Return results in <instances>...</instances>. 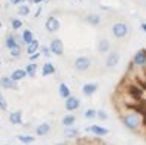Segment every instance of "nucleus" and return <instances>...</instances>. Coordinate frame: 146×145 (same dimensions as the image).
I'll use <instances>...</instances> for the list:
<instances>
[{
	"label": "nucleus",
	"mask_w": 146,
	"mask_h": 145,
	"mask_svg": "<svg viewBox=\"0 0 146 145\" xmlns=\"http://www.w3.org/2000/svg\"><path fill=\"white\" fill-rule=\"evenodd\" d=\"M120 121L122 124L126 127L129 131H140L145 125V118L137 107H126L125 110L120 113Z\"/></svg>",
	"instance_id": "f257e3e1"
},
{
	"label": "nucleus",
	"mask_w": 146,
	"mask_h": 145,
	"mask_svg": "<svg viewBox=\"0 0 146 145\" xmlns=\"http://www.w3.org/2000/svg\"><path fill=\"white\" fill-rule=\"evenodd\" d=\"M111 34L114 38L117 40H123L129 35V25L126 21H116L111 26Z\"/></svg>",
	"instance_id": "f03ea898"
},
{
	"label": "nucleus",
	"mask_w": 146,
	"mask_h": 145,
	"mask_svg": "<svg viewBox=\"0 0 146 145\" xmlns=\"http://www.w3.org/2000/svg\"><path fill=\"white\" fill-rule=\"evenodd\" d=\"M73 67H75V70L78 72H87L90 70L91 67V58L90 57H85V55H79L75 58V61H73Z\"/></svg>",
	"instance_id": "7ed1b4c3"
},
{
	"label": "nucleus",
	"mask_w": 146,
	"mask_h": 145,
	"mask_svg": "<svg viewBox=\"0 0 146 145\" xmlns=\"http://www.w3.org/2000/svg\"><path fill=\"white\" fill-rule=\"evenodd\" d=\"M131 64L135 69H145L146 67V49H140V51H137L134 53V57L131 60Z\"/></svg>",
	"instance_id": "20e7f679"
},
{
	"label": "nucleus",
	"mask_w": 146,
	"mask_h": 145,
	"mask_svg": "<svg viewBox=\"0 0 146 145\" xmlns=\"http://www.w3.org/2000/svg\"><path fill=\"white\" fill-rule=\"evenodd\" d=\"M3 43H5V47H6L8 51H12V49H15L18 46H23L21 41H20V37H18L14 31L5 35V41Z\"/></svg>",
	"instance_id": "39448f33"
},
{
	"label": "nucleus",
	"mask_w": 146,
	"mask_h": 145,
	"mask_svg": "<svg viewBox=\"0 0 146 145\" xmlns=\"http://www.w3.org/2000/svg\"><path fill=\"white\" fill-rule=\"evenodd\" d=\"M44 28L49 34H55L61 29V21H59L55 15H49L46 19V23H44Z\"/></svg>",
	"instance_id": "423d86ee"
},
{
	"label": "nucleus",
	"mask_w": 146,
	"mask_h": 145,
	"mask_svg": "<svg viewBox=\"0 0 146 145\" xmlns=\"http://www.w3.org/2000/svg\"><path fill=\"white\" fill-rule=\"evenodd\" d=\"M49 47H50L52 55H56V57L64 55V43L61 41V38H52L49 43Z\"/></svg>",
	"instance_id": "0eeeda50"
},
{
	"label": "nucleus",
	"mask_w": 146,
	"mask_h": 145,
	"mask_svg": "<svg viewBox=\"0 0 146 145\" xmlns=\"http://www.w3.org/2000/svg\"><path fill=\"white\" fill-rule=\"evenodd\" d=\"M85 133H90L93 136H98V138H102V136H107L110 133V130L102 127V125H99V124H91L85 128Z\"/></svg>",
	"instance_id": "6e6552de"
},
{
	"label": "nucleus",
	"mask_w": 146,
	"mask_h": 145,
	"mask_svg": "<svg viewBox=\"0 0 146 145\" xmlns=\"http://www.w3.org/2000/svg\"><path fill=\"white\" fill-rule=\"evenodd\" d=\"M119 63H120V53L117 51H110L107 55H105V66L110 67V69L116 67Z\"/></svg>",
	"instance_id": "1a4fd4ad"
},
{
	"label": "nucleus",
	"mask_w": 146,
	"mask_h": 145,
	"mask_svg": "<svg viewBox=\"0 0 146 145\" xmlns=\"http://www.w3.org/2000/svg\"><path fill=\"white\" fill-rule=\"evenodd\" d=\"M64 107L67 112H76L81 107V99L75 95H70L67 99H64Z\"/></svg>",
	"instance_id": "9d476101"
},
{
	"label": "nucleus",
	"mask_w": 146,
	"mask_h": 145,
	"mask_svg": "<svg viewBox=\"0 0 146 145\" xmlns=\"http://www.w3.org/2000/svg\"><path fill=\"white\" fill-rule=\"evenodd\" d=\"M0 87L5 90H17L18 83L14 81L9 75H5V76H0Z\"/></svg>",
	"instance_id": "9b49d317"
},
{
	"label": "nucleus",
	"mask_w": 146,
	"mask_h": 145,
	"mask_svg": "<svg viewBox=\"0 0 146 145\" xmlns=\"http://www.w3.org/2000/svg\"><path fill=\"white\" fill-rule=\"evenodd\" d=\"M99 90V84L98 83H85L81 87V92L84 96H93V95Z\"/></svg>",
	"instance_id": "f8f14e48"
},
{
	"label": "nucleus",
	"mask_w": 146,
	"mask_h": 145,
	"mask_svg": "<svg viewBox=\"0 0 146 145\" xmlns=\"http://www.w3.org/2000/svg\"><path fill=\"white\" fill-rule=\"evenodd\" d=\"M8 121H9V124H12V125H23V112L21 110L11 112L8 115Z\"/></svg>",
	"instance_id": "ddd939ff"
},
{
	"label": "nucleus",
	"mask_w": 146,
	"mask_h": 145,
	"mask_svg": "<svg viewBox=\"0 0 146 145\" xmlns=\"http://www.w3.org/2000/svg\"><path fill=\"white\" fill-rule=\"evenodd\" d=\"M111 51V43L107 38H100L98 41V52L100 55H107V53Z\"/></svg>",
	"instance_id": "4468645a"
},
{
	"label": "nucleus",
	"mask_w": 146,
	"mask_h": 145,
	"mask_svg": "<svg viewBox=\"0 0 146 145\" xmlns=\"http://www.w3.org/2000/svg\"><path fill=\"white\" fill-rule=\"evenodd\" d=\"M52 131V125L49 122H41L35 127V134L36 136H47Z\"/></svg>",
	"instance_id": "2eb2a0df"
},
{
	"label": "nucleus",
	"mask_w": 146,
	"mask_h": 145,
	"mask_svg": "<svg viewBox=\"0 0 146 145\" xmlns=\"http://www.w3.org/2000/svg\"><path fill=\"white\" fill-rule=\"evenodd\" d=\"M84 21L87 25H90V26H99L100 21H102V17H100V14L93 12V14H87L84 17Z\"/></svg>",
	"instance_id": "dca6fc26"
},
{
	"label": "nucleus",
	"mask_w": 146,
	"mask_h": 145,
	"mask_svg": "<svg viewBox=\"0 0 146 145\" xmlns=\"http://www.w3.org/2000/svg\"><path fill=\"white\" fill-rule=\"evenodd\" d=\"M81 136V130L78 128V127H66L64 128V138L67 139H78Z\"/></svg>",
	"instance_id": "f3484780"
},
{
	"label": "nucleus",
	"mask_w": 146,
	"mask_h": 145,
	"mask_svg": "<svg viewBox=\"0 0 146 145\" xmlns=\"http://www.w3.org/2000/svg\"><path fill=\"white\" fill-rule=\"evenodd\" d=\"M35 40V35L32 32L31 29H23L21 31V35H20V41L23 46H26V44H29L31 41H34Z\"/></svg>",
	"instance_id": "a211bd4d"
},
{
	"label": "nucleus",
	"mask_w": 146,
	"mask_h": 145,
	"mask_svg": "<svg viewBox=\"0 0 146 145\" xmlns=\"http://www.w3.org/2000/svg\"><path fill=\"white\" fill-rule=\"evenodd\" d=\"M55 72H56V67L53 66V63H50V61L43 63V66H41V75H43V76L55 75Z\"/></svg>",
	"instance_id": "6ab92c4d"
},
{
	"label": "nucleus",
	"mask_w": 146,
	"mask_h": 145,
	"mask_svg": "<svg viewBox=\"0 0 146 145\" xmlns=\"http://www.w3.org/2000/svg\"><path fill=\"white\" fill-rule=\"evenodd\" d=\"M76 124V115L75 113H67V115L62 116L61 119V125L66 128V127H73Z\"/></svg>",
	"instance_id": "aec40b11"
},
{
	"label": "nucleus",
	"mask_w": 146,
	"mask_h": 145,
	"mask_svg": "<svg viewBox=\"0 0 146 145\" xmlns=\"http://www.w3.org/2000/svg\"><path fill=\"white\" fill-rule=\"evenodd\" d=\"M25 70L29 78H35L36 76V72H38V64H36L35 61H29L27 64L25 66Z\"/></svg>",
	"instance_id": "412c9836"
},
{
	"label": "nucleus",
	"mask_w": 146,
	"mask_h": 145,
	"mask_svg": "<svg viewBox=\"0 0 146 145\" xmlns=\"http://www.w3.org/2000/svg\"><path fill=\"white\" fill-rule=\"evenodd\" d=\"M58 95L61 96L62 99H67L68 96L72 95V90H70V87H68V84H66V83H61L58 86Z\"/></svg>",
	"instance_id": "4be33fe9"
},
{
	"label": "nucleus",
	"mask_w": 146,
	"mask_h": 145,
	"mask_svg": "<svg viewBox=\"0 0 146 145\" xmlns=\"http://www.w3.org/2000/svg\"><path fill=\"white\" fill-rule=\"evenodd\" d=\"M40 46H41V44H40V41H38V40H34V41H31L29 44H26V53H27V57H29V55H32V53H35V52H38L40 51Z\"/></svg>",
	"instance_id": "5701e85b"
},
{
	"label": "nucleus",
	"mask_w": 146,
	"mask_h": 145,
	"mask_svg": "<svg viewBox=\"0 0 146 145\" xmlns=\"http://www.w3.org/2000/svg\"><path fill=\"white\" fill-rule=\"evenodd\" d=\"M11 78L14 80V81H17V83H20L21 80H25L26 76H27V74H26V70L25 69H15V70H12L11 72Z\"/></svg>",
	"instance_id": "b1692460"
},
{
	"label": "nucleus",
	"mask_w": 146,
	"mask_h": 145,
	"mask_svg": "<svg viewBox=\"0 0 146 145\" xmlns=\"http://www.w3.org/2000/svg\"><path fill=\"white\" fill-rule=\"evenodd\" d=\"M17 14L20 17H27L31 14V5H27V3H21V5L17 6Z\"/></svg>",
	"instance_id": "393cba45"
},
{
	"label": "nucleus",
	"mask_w": 146,
	"mask_h": 145,
	"mask_svg": "<svg viewBox=\"0 0 146 145\" xmlns=\"http://www.w3.org/2000/svg\"><path fill=\"white\" fill-rule=\"evenodd\" d=\"M9 25H11V29L14 32H17V31H20L23 28V20L18 19V17H12V19L9 20Z\"/></svg>",
	"instance_id": "a878e982"
},
{
	"label": "nucleus",
	"mask_w": 146,
	"mask_h": 145,
	"mask_svg": "<svg viewBox=\"0 0 146 145\" xmlns=\"http://www.w3.org/2000/svg\"><path fill=\"white\" fill-rule=\"evenodd\" d=\"M17 139L25 145H31L35 142V136H31V134H17Z\"/></svg>",
	"instance_id": "bb28decb"
},
{
	"label": "nucleus",
	"mask_w": 146,
	"mask_h": 145,
	"mask_svg": "<svg viewBox=\"0 0 146 145\" xmlns=\"http://www.w3.org/2000/svg\"><path fill=\"white\" fill-rule=\"evenodd\" d=\"M82 115H84L85 119L93 121V119H96V118H98V110H96V108H87V110L82 113Z\"/></svg>",
	"instance_id": "cd10ccee"
},
{
	"label": "nucleus",
	"mask_w": 146,
	"mask_h": 145,
	"mask_svg": "<svg viewBox=\"0 0 146 145\" xmlns=\"http://www.w3.org/2000/svg\"><path fill=\"white\" fill-rule=\"evenodd\" d=\"M23 53V46H18L15 49H12V51H9V55H11L12 60H17V58H20Z\"/></svg>",
	"instance_id": "c85d7f7f"
},
{
	"label": "nucleus",
	"mask_w": 146,
	"mask_h": 145,
	"mask_svg": "<svg viewBox=\"0 0 146 145\" xmlns=\"http://www.w3.org/2000/svg\"><path fill=\"white\" fill-rule=\"evenodd\" d=\"M40 52H41V55H43V57H47V58L52 57V52H50L49 44H41V46H40Z\"/></svg>",
	"instance_id": "c756f323"
},
{
	"label": "nucleus",
	"mask_w": 146,
	"mask_h": 145,
	"mask_svg": "<svg viewBox=\"0 0 146 145\" xmlns=\"http://www.w3.org/2000/svg\"><path fill=\"white\" fill-rule=\"evenodd\" d=\"M0 110L8 112V102H6V99H5V96L2 95V92H0Z\"/></svg>",
	"instance_id": "7c9ffc66"
},
{
	"label": "nucleus",
	"mask_w": 146,
	"mask_h": 145,
	"mask_svg": "<svg viewBox=\"0 0 146 145\" xmlns=\"http://www.w3.org/2000/svg\"><path fill=\"white\" fill-rule=\"evenodd\" d=\"M98 119H100V121H107V119H108V113L100 108V110H98Z\"/></svg>",
	"instance_id": "2f4dec72"
},
{
	"label": "nucleus",
	"mask_w": 146,
	"mask_h": 145,
	"mask_svg": "<svg viewBox=\"0 0 146 145\" xmlns=\"http://www.w3.org/2000/svg\"><path fill=\"white\" fill-rule=\"evenodd\" d=\"M40 57H43L41 55V52H35V53H32V55H29V61H38L40 60Z\"/></svg>",
	"instance_id": "473e14b6"
},
{
	"label": "nucleus",
	"mask_w": 146,
	"mask_h": 145,
	"mask_svg": "<svg viewBox=\"0 0 146 145\" xmlns=\"http://www.w3.org/2000/svg\"><path fill=\"white\" fill-rule=\"evenodd\" d=\"M8 3L12 6H18V5H21V3H26V0H9Z\"/></svg>",
	"instance_id": "72a5a7b5"
},
{
	"label": "nucleus",
	"mask_w": 146,
	"mask_h": 145,
	"mask_svg": "<svg viewBox=\"0 0 146 145\" xmlns=\"http://www.w3.org/2000/svg\"><path fill=\"white\" fill-rule=\"evenodd\" d=\"M41 12H43V6L38 5V8H36V11H35V14H34V17H35V19H38V17L41 15Z\"/></svg>",
	"instance_id": "f704fd0d"
},
{
	"label": "nucleus",
	"mask_w": 146,
	"mask_h": 145,
	"mask_svg": "<svg viewBox=\"0 0 146 145\" xmlns=\"http://www.w3.org/2000/svg\"><path fill=\"white\" fill-rule=\"evenodd\" d=\"M140 29L146 34V23H145V21H141V23H140Z\"/></svg>",
	"instance_id": "c9c22d12"
},
{
	"label": "nucleus",
	"mask_w": 146,
	"mask_h": 145,
	"mask_svg": "<svg viewBox=\"0 0 146 145\" xmlns=\"http://www.w3.org/2000/svg\"><path fill=\"white\" fill-rule=\"evenodd\" d=\"M46 0H34V5H41V3H44Z\"/></svg>",
	"instance_id": "e433bc0d"
},
{
	"label": "nucleus",
	"mask_w": 146,
	"mask_h": 145,
	"mask_svg": "<svg viewBox=\"0 0 146 145\" xmlns=\"http://www.w3.org/2000/svg\"><path fill=\"white\" fill-rule=\"evenodd\" d=\"M26 3L27 5H34V0H26Z\"/></svg>",
	"instance_id": "4c0bfd02"
},
{
	"label": "nucleus",
	"mask_w": 146,
	"mask_h": 145,
	"mask_svg": "<svg viewBox=\"0 0 146 145\" xmlns=\"http://www.w3.org/2000/svg\"><path fill=\"white\" fill-rule=\"evenodd\" d=\"M55 145H67L66 142H59V144H55Z\"/></svg>",
	"instance_id": "58836bf2"
},
{
	"label": "nucleus",
	"mask_w": 146,
	"mask_h": 145,
	"mask_svg": "<svg viewBox=\"0 0 146 145\" xmlns=\"http://www.w3.org/2000/svg\"><path fill=\"white\" fill-rule=\"evenodd\" d=\"M2 26H3V23H2V20H0V28H2Z\"/></svg>",
	"instance_id": "ea45409f"
},
{
	"label": "nucleus",
	"mask_w": 146,
	"mask_h": 145,
	"mask_svg": "<svg viewBox=\"0 0 146 145\" xmlns=\"http://www.w3.org/2000/svg\"><path fill=\"white\" fill-rule=\"evenodd\" d=\"M78 2H84V0H78Z\"/></svg>",
	"instance_id": "a19ab883"
},
{
	"label": "nucleus",
	"mask_w": 146,
	"mask_h": 145,
	"mask_svg": "<svg viewBox=\"0 0 146 145\" xmlns=\"http://www.w3.org/2000/svg\"><path fill=\"white\" fill-rule=\"evenodd\" d=\"M0 67H2V61H0Z\"/></svg>",
	"instance_id": "79ce46f5"
},
{
	"label": "nucleus",
	"mask_w": 146,
	"mask_h": 145,
	"mask_svg": "<svg viewBox=\"0 0 146 145\" xmlns=\"http://www.w3.org/2000/svg\"><path fill=\"white\" fill-rule=\"evenodd\" d=\"M145 6H146V0H145Z\"/></svg>",
	"instance_id": "37998d69"
},
{
	"label": "nucleus",
	"mask_w": 146,
	"mask_h": 145,
	"mask_svg": "<svg viewBox=\"0 0 146 145\" xmlns=\"http://www.w3.org/2000/svg\"><path fill=\"white\" fill-rule=\"evenodd\" d=\"M6 145H11V144H6Z\"/></svg>",
	"instance_id": "c03bdc74"
}]
</instances>
